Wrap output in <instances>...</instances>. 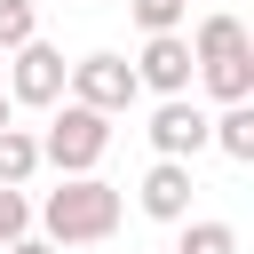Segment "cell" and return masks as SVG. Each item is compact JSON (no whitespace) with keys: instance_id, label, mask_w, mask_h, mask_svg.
Segmentation results:
<instances>
[{"instance_id":"6da1fadb","label":"cell","mask_w":254,"mask_h":254,"mask_svg":"<svg viewBox=\"0 0 254 254\" xmlns=\"http://www.w3.org/2000/svg\"><path fill=\"white\" fill-rule=\"evenodd\" d=\"M40 230L56 238V246H95V238H111L119 230V190L87 167V175H64L48 198H40Z\"/></svg>"},{"instance_id":"7a4b0ae2","label":"cell","mask_w":254,"mask_h":254,"mask_svg":"<svg viewBox=\"0 0 254 254\" xmlns=\"http://www.w3.org/2000/svg\"><path fill=\"white\" fill-rule=\"evenodd\" d=\"M103 151H111V111H87V103H48V135H40V167H56V175H87V167H103Z\"/></svg>"},{"instance_id":"3957f363","label":"cell","mask_w":254,"mask_h":254,"mask_svg":"<svg viewBox=\"0 0 254 254\" xmlns=\"http://www.w3.org/2000/svg\"><path fill=\"white\" fill-rule=\"evenodd\" d=\"M64 95L71 103H87V111H127L135 95H143V79H135V64L127 56H111V48H95V56H79L71 71H64Z\"/></svg>"},{"instance_id":"277c9868","label":"cell","mask_w":254,"mask_h":254,"mask_svg":"<svg viewBox=\"0 0 254 254\" xmlns=\"http://www.w3.org/2000/svg\"><path fill=\"white\" fill-rule=\"evenodd\" d=\"M64 48H48L40 32L24 40V48H8V103H32V111H48L56 95H64Z\"/></svg>"},{"instance_id":"5b68a950","label":"cell","mask_w":254,"mask_h":254,"mask_svg":"<svg viewBox=\"0 0 254 254\" xmlns=\"http://www.w3.org/2000/svg\"><path fill=\"white\" fill-rule=\"evenodd\" d=\"M135 79H143L151 95H190L198 64H190V40H183V24H175V32H151V40H143V56H135Z\"/></svg>"},{"instance_id":"8992f818","label":"cell","mask_w":254,"mask_h":254,"mask_svg":"<svg viewBox=\"0 0 254 254\" xmlns=\"http://www.w3.org/2000/svg\"><path fill=\"white\" fill-rule=\"evenodd\" d=\"M151 151L159 159H198L206 151V111L190 103V95H159V111H151Z\"/></svg>"},{"instance_id":"52a82bcc","label":"cell","mask_w":254,"mask_h":254,"mask_svg":"<svg viewBox=\"0 0 254 254\" xmlns=\"http://www.w3.org/2000/svg\"><path fill=\"white\" fill-rule=\"evenodd\" d=\"M190 190H198V183H190V159H151V175H143L135 198H143L151 222H183V214H190Z\"/></svg>"},{"instance_id":"ba28073f","label":"cell","mask_w":254,"mask_h":254,"mask_svg":"<svg viewBox=\"0 0 254 254\" xmlns=\"http://www.w3.org/2000/svg\"><path fill=\"white\" fill-rule=\"evenodd\" d=\"M198 79H206L214 103H246V95H254V48H238V56H206Z\"/></svg>"},{"instance_id":"9c48e42d","label":"cell","mask_w":254,"mask_h":254,"mask_svg":"<svg viewBox=\"0 0 254 254\" xmlns=\"http://www.w3.org/2000/svg\"><path fill=\"white\" fill-rule=\"evenodd\" d=\"M190 40V64H206V56H238V48H254L246 40V24L230 16V8H214V16H198V32H183Z\"/></svg>"},{"instance_id":"30bf717a","label":"cell","mask_w":254,"mask_h":254,"mask_svg":"<svg viewBox=\"0 0 254 254\" xmlns=\"http://www.w3.org/2000/svg\"><path fill=\"white\" fill-rule=\"evenodd\" d=\"M206 143L246 167V159H254V95H246V103H222V119H206Z\"/></svg>"},{"instance_id":"8fae6325","label":"cell","mask_w":254,"mask_h":254,"mask_svg":"<svg viewBox=\"0 0 254 254\" xmlns=\"http://www.w3.org/2000/svg\"><path fill=\"white\" fill-rule=\"evenodd\" d=\"M32 175H40V135L8 119L0 127V183H32Z\"/></svg>"},{"instance_id":"7c38bea8","label":"cell","mask_w":254,"mask_h":254,"mask_svg":"<svg viewBox=\"0 0 254 254\" xmlns=\"http://www.w3.org/2000/svg\"><path fill=\"white\" fill-rule=\"evenodd\" d=\"M175 230H183V238H175V254H238V230H230V222H214V214H198V222L183 214Z\"/></svg>"},{"instance_id":"4fadbf2b","label":"cell","mask_w":254,"mask_h":254,"mask_svg":"<svg viewBox=\"0 0 254 254\" xmlns=\"http://www.w3.org/2000/svg\"><path fill=\"white\" fill-rule=\"evenodd\" d=\"M32 32H40V8H32V0H0V56L24 48Z\"/></svg>"},{"instance_id":"5bb4252c","label":"cell","mask_w":254,"mask_h":254,"mask_svg":"<svg viewBox=\"0 0 254 254\" xmlns=\"http://www.w3.org/2000/svg\"><path fill=\"white\" fill-rule=\"evenodd\" d=\"M127 16H135L143 32H175V24L190 16V0H127Z\"/></svg>"},{"instance_id":"9a60e30c","label":"cell","mask_w":254,"mask_h":254,"mask_svg":"<svg viewBox=\"0 0 254 254\" xmlns=\"http://www.w3.org/2000/svg\"><path fill=\"white\" fill-rule=\"evenodd\" d=\"M16 230H32V198H24V183H0V246Z\"/></svg>"},{"instance_id":"2e32d148","label":"cell","mask_w":254,"mask_h":254,"mask_svg":"<svg viewBox=\"0 0 254 254\" xmlns=\"http://www.w3.org/2000/svg\"><path fill=\"white\" fill-rule=\"evenodd\" d=\"M0 254H64V246H56V238H48V230H40V238H32V230H16V238H8V246H0Z\"/></svg>"},{"instance_id":"e0dca14e","label":"cell","mask_w":254,"mask_h":254,"mask_svg":"<svg viewBox=\"0 0 254 254\" xmlns=\"http://www.w3.org/2000/svg\"><path fill=\"white\" fill-rule=\"evenodd\" d=\"M8 119H16V103H8V87H0V127H8Z\"/></svg>"}]
</instances>
